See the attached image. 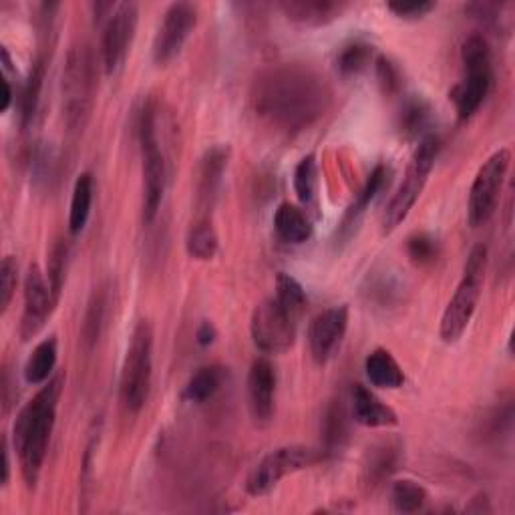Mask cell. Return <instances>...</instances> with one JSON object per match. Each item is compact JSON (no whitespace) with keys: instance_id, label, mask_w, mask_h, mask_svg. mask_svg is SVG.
I'll use <instances>...</instances> for the list:
<instances>
[{"instance_id":"obj_1","label":"cell","mask_w":515,"mask_h":515,"mask_svg":"<svg viewBox=\"0 0 515 515\" xmlns=\"http://www.w3.org/2000/svg\"><path fill=\"white\" fill-rule=\"evenodd\" d=\"M326 79L308 65L286 63L262 71L252 85L256 115L280 131L296 133L316 123L330 107Z\"/></svg>"},{"instance_id":"obj_2","label":"cell","mask_w":515,"mask_h":515,"mask_svg":"<svg viewBox=\"0 0 515 515\" xmlns=\"http://www.w3.org/2000/svg\"><path fill=\"white\" fill-rule=\"evenodd\" d=\"M65 387V377H51L45 387L21 409L13 429V445L19 453L21 473L29 487L39 483L51 435L57 421V407Z\"/></svg>"},{"instance_id":"obj_3","label":"cell","mask_w":515,"mask_h":515,"mask_svg":"<svg viewBox=\"0 0 515 515\" xmlns=\"http://www.w3.org/2000/svg\"><path fill=\"white\" fill-rule=\"evenodd\" d=\"M97 89L95 59L87 45H73L63 69V117L71 133H81L89 123Z\"/></svg>"},{"instance_id":"obj_4","label":"cell","mask_w":515,"mask_h":515,"mask_svg":"<svg viewBox=\"0 0 515 515\" xmlns=\"http://www.w3.org/2000/svg\"><path fill=\"white\" fill-rule=\"evenodd\" d=\"M461 63L463 77L451 89L449 99L455 105L459 121H467L479 111L493 85L491 49L487 39L481 35H471L465 39L461 47Z\"/></svg>"},{"instance_id":"obj_5","label":"cell","mask_w":515,"mask_h":515,"mask_svg":"<svg viewBox=\"0 0 515 515\" xmlns=\"http://www.w3.org/2000/svg\"><path fill=\"white\" fill-rule=\"evenodd\" d=\"M485 268H487V248L483 244H477L469 252L463 278L441 316L439 334L447 345H453V342H457L463 336V332L467 330L477 310L483 282H485Z\"/></svg>"},{"instance_id":"obj_6","label":"cell","mask_w":515,"mask_h":515,"mask_svg":"<svg viewBox=\"0 0 515 515\" xmlns=\"http://www.w3.org/2000/svg\"><path fill=\"white\" fill-rule=\"evenodd\" d=\"M153 379V326L149 320H139L133 328L127 355L121 369L119 397L129 413H139L151 391Z\"/></svg>"},{"instance_id":"obj_7","label":"cell","mask_w":515,"mask_h":515,"mask_svg":"<svg viewBox=\"0 0 515 515\" xmlns=\"http://www.w3.org/2000/svg\"><path fill=\"white\" fill-rule=\"evenodd\" d=\"M441 151V141L435 133H427L419 147L413 153V159L407 167V174L401 182V186L397 188V192L393 194L391 202L387 204V210L383 214V234H391L395 232L411 214V210L415 208L417 200L421 198L431 171L435 167V159Z\"/></svg>"},{"instance_id":"obj_8","label":"cell","mask_w":515,"mask_h":515,"mask_svg":"<svg viewBox=\"0 0 515 515\" xmlns=\"http://www.w3.org/2000/svg\"><path fill=\"white\" fill-rule=\"evenodd\" d=\"M139 145L143 171V222L151 224L159 214L167 182V161L157 137V109L153 103H147L139 115Z\"/></svg>"},{"instance_id":"obj_9","label":"cell","mask_w":515,"mask_h":515,"mask_svg":"<svg viewBox=\"0 0 515 515\" xmlns=\"http://www.w3.org/2000/svg\"><path fill=\"white\" fill-rule=\"evenodd\" d=\"M511 165V151L507 147L495 151L477 171V176L469 190L467 202V220L473 228L487 224L497 206L507 180V171Z\"/></svg>"},{"instance_id":"obj_10","label":"cell","mask_w":515,"mask_h":515,"mask_svg":"<svg viewBox=\"0 0 515 515\" xmlns=\"http://www.w3.org/2000/svg\"><path fill=\"white\" fill-rule=\"evenodd\" d=\"M322 451L306 445H284L270 451L248 475L246 491L252 497L268 495L284 477L312 467L322 459Z\"/></svg>"},{"instance_id":"obj_11","label":"cell","mask_w":515,"mask_h":515,"mask_svg":"<svg viewBox=\"0 0 515 515\" xmlns=\"http://www.w3.org/2000/svg\"><path fill=\"white\" fill-rule=\"evenodd\" d=\"M250 332L258 351L264 355H282L294 345L296 320L272 296L256 304L250 318Z\"/></svg>"},{"instance_id":"obj_12","label":"cell","mask_w":515,"mask_h":515,"mask_svg":"<svg viewBox=\"0 0 515 515\" xmlns=\"http://www.w3.org/2000/svg\"><path fill=\"white\" fill-rule=\"evenodd\" d=\"M198 25V9L190 3H174L163 15L153 39V61L165 65L174 61Z\"/></svg>"},{"instance_id":"obj_13","label":"cell","mask_w":515,"mask_h":515,"mask_svg":"<svg viewBox=\"0 0 515 515\" xmlns=\"http://www.w3.org/2000/svg\"><path fill=\"white\" fill-rule=\"evenodd\" d=\"M139 23V5L137 3H121L113 11V15L107 19L101 39V55H103V67L107 75L115 73L133 43L135 31Z\"/></svg>"},{"instance_id":"obj_14","label":"cell","mask_w":515,"mask_h":515,"mask_svg":"<svg viewBox=\"0 0 515 515\" xmlns=\"http://www.w3.org/2000/svg\"><path fill=\"white\" fill-rule=\"evenodd\" d=\"M55 306L57 302L53 298L49 278L37 264H33L25 276V308L21 318V338L25 342L45 328Z\"/></svg>"},{"instance_id":"obj_15","label":"cell","mask_w":515,"mask_h":515,"mask_svg":"<svg viewBox=\"0 0 515 515\" xmlns=\"http://www.w3.org/2000/svg\"><path fill=\"white\" fill-rule=\"evenodd\" d=\"M349 328V308L347 306H332L316 314L308 328V345L310 355L318 365L328 363V359L340 347Z\"/></svg>"},{"instance_id":"obj_16","label":"cell","mask_w":515,"mask_h":515,"mask_svg":"<svg viewBox=\"0 0 515 515\" xmlns=\"http://www.w3.org/2000/svg\"><path fill=\"white\" fill-rule=\"evenodd\" d=\"M248 409L256 427L264 429L276 413V369L268 359H256L248 373Z\"/></svg>"},{"instance_id":"obj_17","label":"cell","mask_w":515,"mask_h":515,"mask_svg":"<svg viewBox=\"0 0 515 515\" xmlns=\"http://www.w3.org/2000/svg\"><path fill=\"white\" fill-rule=\"evenodd\" d=\"M403 463V445L399 439H383L367 449L363 463L365 485L375 489L383 485Z\"/></svg>"},{"instance_id":"obj_18","label":"cell","mask_w":515,"mask_h":515,"mask_svg":"<svg viewBox=\"0 0 515 515\" xmlns=\"http://www.w3.org/2000/svg\"><path fill=\"white\" fill-rule=\"evenodd\" d=\"M282 13L298 25L324 27L349 9L347 3H332V0H286L280 5Z\"/></svg>"},{"instance_id":"obj_19","label":"cell","mask_w":515,"mask_h":515,"mask_svg":"<svg viewBox=\"0 0 515 515\" xmlns=\"http://www.w3.org/2000/svg\"><path fill=\"white\" fill-rule=\"evenodd\" d=\"M228 147L216 145L206 151L200 169V184H198V206L200 210H212L224 180V171L228 167Z\"/></svg>"},{"instance_id":"obj_20","label":"cell","mask_w":515,"mask_h":515,"mask_svg":"<svg viewBox=\"0 0 515 515\" xmlns=\"http://www.w3.org/2000/svg\"><path fill=\"white\" fill-rule=\"evenodd\" d=\"M351 403H353V417L363 427L381 429V427H395L399 423L397 413L365 385H353Z\"/></svg>"},{"instance_id":"obj_21","label":"cell","mask_w":515,"mask_h":515,"mask_svg":"<svg viewBox=\"0 0 515 515\" xmlns=\"http://www.w3.org/2000/svg\"><path fill=\"white\" fill-rule=\"evenodd\" d=\"M274 230L286 244H304L312 238V222L306 212L294 204H280L274 214Z\"/></svg>"},{"instance_id":"obj_22","label":"cell","mask_w":515,"mask_h":515,"mask_svg":"<svg viewBox=\"0 0 515 515\" xmlns=\"http://www.w3.org/2000/svg\"><path fill=\"white\" fill-rule=\"evenodd\" d=\"M365 373L373 387L377 389H401L405 375L397 359L387 349H375L365 361Z\"/></svg>"},{"instance_id":"obj_23","label":"cell","mask_w":515,"mask_h":515,"mask_svg":"<svg viewBox=\"0 0 515 515\" xmlns=\"http://www.w3.org/2000/svg\"><path fill=\"white\" fill-rule=\"evenodd\" d=\"M228 379V369L220 365H208L198 369L184 387L182 397L190 403H206L214 399Z\"/></svg>"},{"instance_id":"obj_24","label":"cell","mask_w":515,"mask_h":515,"mask_svg":"<svg viewBox=\"0 0 515 515\" xmlns=\"http://www.w3.org/2000/svg\"><path fill=\"white\" fill-rule=\"evenodd\" d=\"M186 250L194 260L208 262L216 258L220 250V238L210 216H198L186 236Z\"/></svg>"},{"instance_id":"obj_25","label":"cell","mask_w":515,"mask_h":515,"mask_svg":"<svg viewBox=\"0 0 515 515\" xmlns=\"http://www.w3.org/2000/svg\"><path fill=\"white\" fill-rule=\"evenodd\" d=\"M45 75H47V57L39 55L31 67V73L23 85L21 91V101H19V109H21V127L27 129L39 109L41 103V93H43V83H45Z\"/></svg>"},{"instance_id":"obj_26","label":"cell","mask_w":515,"mask_h":515,"mask_svg":"<svg viewBox=\"0 0 515 515\" xmlns=\"http://www.w3.org/2000/svg\"><path fill=\"white\" fill-rule=\"evenodd\" d=\"M93 194H95L93 176L89 171H83V174L75 180L71 210H69V232L73 236H79L89 222L91 208H93Z\"/></svg>"},{"instance_id":"obj_27","label":"cell","mask_w":515,"mask_h":515,"mask_svg":"<svg viewBox=\"0 0 515 515\" xmlns=\"http://www.w3.org/2000/svg\"><path fill=\"white\" fill-rule=\"evenodd\" d=\"M57 338H45L43 342L35 347L33 355L29 357L27 365H25V381L29 385H43L47 383L57 367Z\"/></svg>"},{"instance_id":"obj_28","label":"cell","mask_w":515,"mask_h":515,"mask_svg":"<svg viewBox=\"0 0 515 515\" xmlns=\"http://www.w3.org/2000/svg\"><path fill=\"white\" fill-rule=\"evenodd\" d=\"M385 180H387V167H385V165H377V167L373 169V174L369 176V180H367V184H365L361 196H359L357 202L349 208V212H347V216H345V222H342V226H340V234H342V236L349 238V236L353 234V228L361 222V218H363V214L367 212V208L371 206V202H373V200L377 198V194L383 190Z\"/></svg>"},{"instance_id":"obj_29","label":"cell","mask_w":515,"mask_h":515,"mask_svg":"<svg viewBox=\"0 0 515 515\" xmlns=\"http://www.w3.org/2000/svg\"><path fill=\"white\" fill-rule=\"evenodd\" d=\"M107 306H109L107 290L103 286L95 288L87 302L85 320H83V328H81V336H83V342L87 349H93L103 334L105 320H107Z\"/></svg>"},{"instance_id":"obj_30","label":"cell","mask_w":515,"mask_h":515,"mask_svg":"<svg viewBox=\"0 0 515 515\" xmlns=\"http://www.w3.org/2000/svg\"><path fill=\"white\" fill-rule=\"evenodd\" d=\"M349 415L342 401H334L324 415V455H334L347 443Z\"/></svg>"},{"instance_id":"obj_31","label":"cell","mask_w":515,"mask_h":515,"mask_svg":"<svg viewBox=\"0 0 515 515\" xmlns=\"http://www.w3.org/2000/svg\"><path fill=\"white\" fill-rule=\"evenodd\" d=\"M294 192L298 200L308 208L316 206L318 192V163L312 153L304 155L294 169Z\"/></svg>"},{"instance_id":"obj_32","label":"cell","mask_w":515,"mask_h":515,"mask_svg":"<svg viewBox=\"0 0 515 515\" xmlns=\"http://www.w3.org/2000/svg\"><path fill=\"white\" fill-rule=\"evenodd\" d=\"M391 503L399 513H417L427 503V489L413 479L395 481L391 487Z\"/></svg>"},{"instance_id":"obj_33","label":"cell","mask_w":515,"mask_h":515,"mask_svg":"<svg viewBox=\"0 0 515 515\" xmlns=\"http://www.w3.org/2000/svg\"><path fill=\"white\" fill-rule=\"evenodd\" d=\"M274 298L294 320H298V316L302 314V310L306 306V292H304L302 284L286 272H280L276 276V296Z\"/></svg>"},{"instance_id":"obj_34","label":"cell","mask_w":515,"mask_h":515,"mask_svg":"<svg viewBox=\"0 0 515 515\" xmlns=\"http://www.w3.org/2000/svg\"><path fill=\"white\" fill-rule=\"evenodd\" d=\"M67 262H69V242L65 238H59L49 252V266H47V278H49L55 302H59L65 286Z\"/></svg>"},{"instance_id":"obj_35","label":"cell","mask_w":515,"mask_h":515,"mask_svg":"<svg viewBox=\"0 0 515 515\" xmlns=\"http://www.w3.org/2000/svg\"><path fill=\"white\" fill-rule=\"evenodd\" d=\"M373 61V47L367 43H351L342 49L336 57V69L342 75H357L365 71Z\"/></svg>"},{"instance_id":"obj_36","label":"cell","mask_w":515,"mask_h":515,"mask_svg":"<svg viewBox=\"0 0 515 515\" xmlns=\"http://www.w3.org/2000/svg\"><path fill=\"white\" fill-rule=\"evenodd\" d=\"M431 121V107L423 99H411L403 105L399 115V127L407 137H417L427 129Z\"/></svg>"},{"instance_id":"obj_37","label":"cell","mask_w":515,"mask_h":515,"mask_svg":"<svg viewBox=\"0 0 515 515\" xmlns=\"http://www.w3.org/2000/svg\"><path fill=\"white\" fill-rule=\"evenodd\" d=\"M407 254L415 264L427 266V264H433L437 260L439 244L433 236L421 232V234H415L407 240Z\"/></svg>"},{"instance_id":"obj_38","label":"cell","mask_w":515,"mask_h":515,"mask_svg":"<svg viewBox=\"0 0 515 515\" xmlns=\"http://www.w3.org/2000/svg\"><path fill=\"white\" fill-rule=\"evenodd\" d=\"M19 282V264L15 256H7L0 264V310H9Z\"/></svg>"},{"instance_id":"obj_39","label":"cell","mask_w":515,"mask_h":515,"mask_svg":"<svg viewBox=\"0 0 515 515\" xmlns=\"http://www.w3.org/2000/svg\"><path fill=\"white\" fill-rule=\"evenodd\" d=\"M387 9L399 17V19H407V21H413V19H423L427 17L431 11L437 9V3H423V0H415V3H403V0H395V3H389Z\"/></svg>"},{"instance_id":"obj_40","label":"cell","mask_w":515,"mask_h":515,"mask_svg":"<svg viewBox=\"0 0 515 515\" xmlns=\"http://www.w3.org/2000/svg\"><path fill=\"white\" fill-rule=\"evenodd\" d=\"M377 69H379V79H381V83H383L387 93H395V91L401 89V75H399L397 67L389 59L381 57Z\"/></svg>"},{"instance_id":"obj_41","label":"cell","mask_w":515,"mask_h":515,"mask_svg":"<svg viewBox=\"0 0 515 515\" xmlns=\"http://www.w3.org/2000/svg\"><path fill=\"white\" fill-rule=\"evenodd\" d=\"M216 338H218L216 326H214L210 320H204V322L198 326V330H196L198 345H200V347H210V345H214Z\"/></svg>"},{"instance_id":"obj_42","label":"cell","mask_w":515,"mask_h":515,"mask_svg":"<svg viewBox=\"0 0 515 515\" xmlns=\"http://www.w3.org/2000/svg\"><path fill=\"white\" fill-rule=\"evenodd\" d=\"M11 481V447H9V437H3V485Z\"/></svg>"},{"instance_id":"obj_43","label":"cell","mask_w":515,"mask_h":515,"mask_svg":"<svg viewBox=\"0 0 515 515\" xmlns=\"http://www.w3.org/2000/svg\"><path fill=\"white\" fill-rule=\"evenodd\" d=\"M3 87H5V95H3V103H0V113H7L11 109V105H13V99H15L11 81L7 77L3 79Z\"/></svg>"}]
</instances>
